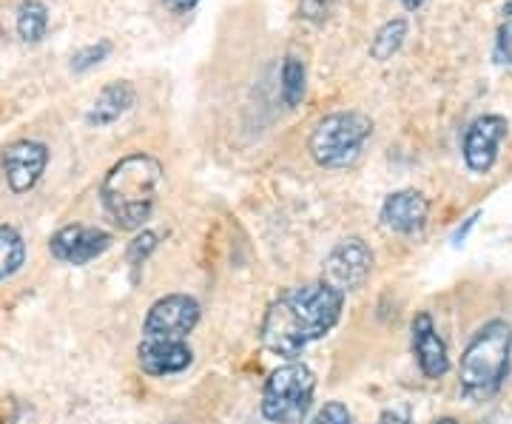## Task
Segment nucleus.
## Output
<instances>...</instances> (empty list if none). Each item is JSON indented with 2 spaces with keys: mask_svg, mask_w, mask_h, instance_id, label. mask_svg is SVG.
<instances>
[{
  "mask_svg": "<svg viewBox=\"0 0 512 424\" xmlns=\"http://www.w3.org/2000/svg\"><path fill=\"white\" fill-rule=\"evenodd\" d=\"M495 57H498L501 66H507L512 72V18L495 35Z\"/></svg>",
  "mask_w": 512,
  "mask_h": 424,
  "instance_id": "obj_21",
  "label": "nucleus"
},
{
  "mask_svg": "<svg viewBox=\"0 0 512 424\" xmlns=\"http://www.w3.org/2000/svg\"><path fill=\"white\" fill-rule=\"evenodd\" d=\"M26 262V245L18 228L0 225V282L15 277Z\"/></svg>",
  "mask_w": 512,
  "mask_h": 424,
  "instance_id": "obj_15",
  "label": "nucleus"
},
{
  "mask_svg": "<svg viewBox=\"0 0 512 424\" xmlns=\"http://www.w3.org/2000/svg\"><path fill=\"white\" fill-rule=\"evenodd\" d=\"M333 6H336V0H299L302 18L313 20V23H322V20L328 18Z\"/></svg>",
  "mask_w": 512,
  "mask_h": 424,
  "instance_id": "obj_23",
  "label": "nucleus"
},
{
  "mask_svg": "<svg viewBox=\"0 0 512 424\" xmlns=\"http://www.w3.org/2000/svg\"><path fill=\"white\" fill-rule=\"evenodd\" d=\"M345 294L330 288L328 282H311L291 288L271 302L262 319V345L276 356L296 359L316 339L328 336L342 319Z\"/></svg>",
  "mask_w": 512,
  "mask_h": 424,
  "instance_id": "obj_1",
  "label": "nucleus"
},
{
  "mask_svg": "<svg viewBox=\"0 0 512 424\" xmlns=\"http://www.w3.org/2000/svg\"><path fill=\"white\" fill-rule=\"evenodd\" d=\"M168 3V9H174V12H188V9H194L200 0H165Z\"/></svg>",
  "mask_w": 512,
  "mask_h": 424,
  "instance_id": "obj_25",
  "label": "nucleus"
},
{
  "mask_svg": "<svg viewBox=\"0 0 512 424\" xmlns=\"http://www.w3.org/2000/svg\"><path fill=\"white\" fill-rule=\"evenodd\" d=\"M510 351V325L504 319L487 322L461 353V368H458L461 390L476 402L495 396L510 373Z\"/></svg>",
  "mask_w": 512,
  "mask_h": 424,
  "instance_id": "obj_3",
  "label": "nucleus"
},
{
  "mask_svg": "<svg viewBox=\"0 0 512 424\" xmlns=\"http://www.w3.org/2000/svg\"><path fill=\"white\" fill-rule=\"evenodd\" d=\"M427 214H430V200L421 191H413V188L396 191L382 203V222L396 234H416V231H421L424 222H427Z\"/></svg>",
  "mask_w": 512,
  "mask_h": 424,
  "instance_id": "obj_13",
  "label": "nucleus"
},
{
  "mask_svg": "<svg viewBox=\"0 0 512 424\" xmlns=\"http://www.w3.org/2000/svg\"><path fill=\"white\" fill-rule=\"evenodd\" d=\"M137 362L148 376H171L183 373L191 362L194 353L185 345V339H146L137 348Z\"/></svg>",
  "mask_w": 512,
  "mask_h": 424,
  "instance_id": "obj_11",
  "label": "nucleus"
},
{
  "mask_svg": "<svg viewBox=\"0 0 512 424\" xmlns=\"http://www.w3.org/2000/svg\"><path fill=\"white\" fill-rule=\"evenodd\" d=\"M49 163V148L37 140H18L3 151V177L15 194L32 191Z\"/></svg>",
  "mask_w": 512,
  "mask_h": 424,
  "instance_id": "obj_10",
  "label": "nucleus"
},
{
  "mask_svg": "<svg viewBox=\"0 0 512 424\" xmlns=\"http://www.w3.org/2000/svg\"><path fill=\"white\" fill-rule=\"evenodd\" d=\"M109 231L103 228H94V225H66L60 228L52 242H49V251L52 257L60 262H69V265H86L92 259L103 257L111 248Z\"/></svg>",
  "mask_w": 512,
  "mask_h": 424,
  "instance_id": "obj_9",
  "label": "nucleus"
},
{
  "mask_svg": "<svg viewBox=\"0 0 512 424\" xmlns=\"http://www.w3.org/2000/svg\"><path fill=\"white\" fill-rule=\"evenodd\" d=\"M316 376L308 365H282L276 368L262 390V416L274 424H302L311 413Z\"/></svg>",
  "mask_w": 512,
  "mask_h": 424,
  "instance_id": "obj_5",
  "label": "nucleus"
},
{
  "mask_svg": "<svg viewBox=\"0 0 512 424\" xmlns=\"http://www.w3.org/2000/svg\"><path fill=\"white\" fill-rule=\"evenodd\" d=\"M373 271V251L367 248L365 240L350 237L342 240L325 259V271H322V282H328L330 288L342 291L348 296L350 291L362 288L365 279Z\"/></svg>",
  "mask_w": 512,
  "mask_h": 424,
  "instance_id": "obj_7",
  "label": "nucleus"
},
{
  "mask_svg": "<svg viewBox=\"0 0 512 424\" xmlns=\"http://www.w3.org/2000/svg\"><path fill=\"white\" fill-rule=\"evenodd\" d=\"M163 188V163L151 154H128L114 163L103 180L100 197L109 217L126 231L143 228Z\"/></svg>",
  "mask_w": 512,
  "mask_h": 424,
  "instance_id": "obj_2",
  "label": "nucleus"
},
{
  "mask_svg": "<svg viewBox=\"0 0 512 424\" xmlns=\"http://www.w3.org/2000/svg\"><path fill=\"white\" fill-rule=\"evenodd\" d=\"M49 29V9L40 0H23L18 6V35L26 43H37L43 40Z\"/></svg>",
  "mask_w": 512,
  "mask_h": 424,
  "instance_id": "obj_17",
  "label": "nucleus"
},
{
  "mask_svg": "<svg viewBox=\"0 0 512 424\" xmlns=\"http://www.w3.org/2000/svg\"><path fill=\"white\" fill-rule=\"evenodd\" d=\"M111 52V43L109 40H100V43H94V46H86V49H80L72 60V69L74 72H86V69H92L97 66L100 60H106V55Z\"/></svg>",
  "mask_w": 512,
  "mask_h": 424,
  "instance_id": "obj_19",
  "label": "nucleus"
},
{
  "mask_svg": "<svg viewBox=\"0 0 512 424\" xmlns=\"http://www.w3.org/2000/svg\"><path fill=\"white\" fill-rule=\"evenodd\" d=\"M476 220H478V214H473V217H470V220H467V225H464V228H458V231H456V237H453V240H456V242L464 240V237H467V231H470V228H473V225H476Z\"/></svg>",
  "mask_w": 512,
  "mask_h": 424,
  "instance_id": "obj_26",
  "label": "nucleus"
},
{
  "mask_svg": "<svg viewBox=\"0 0 512 424\" xmlns=\"http://www.w3.org/2000/svg\"><path fill=\"white\" fill-rule=\"evenodd\" d=\"M379 424H410V419L404 413H396V410H384Z\"/></svg>",
  "mask_w": 512,
  "mask_h": 424,
  "instance_id": "obj_24",
  "label": "nucleus"
},
{
  "mask_svg": "<svg viewBox=\"0 0 512 424\" xmlns=\"http://www.w3.org/2000/svg\"><path fill=\"white\" fill-rule=\"evenodd\" d=\"M399 3H402L407 12H416V9H419L424 0H399Z\"/></svg>",
  "mask_w": 512,
  "mask_h": 424,
  "instance_id": "obj_27",
  "label": "nucleus"
},
{
  "mask_svg": "<svg viewBox=\"0 0 512 424\" xmlns=\"http://www.w3.org/2000/svg\"><path fill=\"white\" fill-rule=\"evenodd\" d=\"M154 248H157V234H154V231H143V234H137L134 242L128 245V262H131V265H143Z\"/></svg>",
  "mask_w": 512,
  "mask_h": 424,
  "instance_id": "obj_20",
  "label": "nucleus"
},
{
  "mask_svg": "<svg viewBox=\"0 0 512 424\" xmlns=\"http://www.w3.org/2000/svg\"><path fill=\"white\" fill-rule=\"evenodd\" d=\"M404 37H407V20H387L382 29L376 32V37L370 40V57H373V60H382V63L384 60H390V57L402 49Z\"/></svg>",
  "mask_w": 512,
  "mask_h": 424,
  "instance_id": "obj_18",
  "label": "nucleus"
},
{
  "mask_svg": "<svg viewBox=\"0 0 512 424\" xmlns=\"http://www.w3.org/2000/svg\"><path fill=\"white\" fill-rule=\"evenodd\" d=\"M279 94L285 100V106L296 109L302 100H305V89H308V72H305V63L299 57H285L282 63V77H279Z\"/></svg>",
  "mask_w": 512,
  "mask_h": 424,
  "instance_id": "obj_16",
  "label": "nucleus"
},
{
  "mask_svg": "<svg viewBox=\"0 0 512 424\" xmlns=\"http://www.w3.org/2000/svg\"><path fill=\"white\" fill-rule=\"evenodd\" d=\"M202 308L194 296L168 294L148 308L143 322L146 339H185L200 325Z\"/></svg>",
  "mask_w": 512,
  "mask_h": 424,
  "instance_id": "obj_6",
  "label": "nucleus"
},
{
  "mask_svg": "<svg viewBox=\"0 0 512 424\" xmlns=\"http://www.w3.org/2000/svg\"><path fill=\"white\" fill-rule=\"evenodd\" d=\"M134 100H137V92H134L131 83H126V80L109 83L103 92L97 94V100H94V106L86 114V120H89V126H97V129L111 126L114 120H120L134 106Z\"/></svg>",
  "mask_w": 512,
  "mask_h": 424,
  "instance_id": "obj_14",
  "label": "nucleus"
},
{
  "mask_svg": "<svg viewBox=\"0 0 512 424\" xmlns=\"http://www.w3.org/2000/svg\"><path fill=\"white\" fill-rule=\"evenodd\" d=\"M436 424H456V419H441V422H436Z\"/></svg>",
  "mask_w": 512,
  "mask_h": 424,
  "instance_id": "obj_29",
  "label": "nucleus"
},
{
  "mask_svg": "<svg viewBox=\"0 0 512 424\" xmlns=\"http://www.w3.org/2000/svg\"><path fill=\"white\" fill-rule=\"evenodd\" d=\"M311 424H353V419H350L348 405H342V402H328V405L316 413V419H313Z\"/></svg>",
  "mask_w": 512,
  "mask_h": 424,
  "instance_id": "obj_22",
  "label": "nucleus"
},
{
  "mask_svg": "<svg viewBox=\"0 0 512 424\" xmlns=\"http://www.w3.org/2000/svg\"><path fill=\"white\" fill-rule=\"evenodd\" d=\"M413 353L427 379H441L450 370V353L433 325V316L421 311L413 319Z\"/></svg>",
  "mask_w": 512,
  "mask_h": 424,
  "instance_id": "obj_12",
  "label": "nucleus"
},
{
  "mask_svg": "<svg viewBox=\"0 0 512 424\" xmlns=\"http://www.w3.org/2000/svg\"><path fill=\"white\" fill-rule=\"evenodd\" d=\"M504 15H512V3H507V6H504Z\"/></svg>",
  "mask_w": 512,
  "mask_h": 424,
  "instance_id": "obj_28",
  "label": "nucleus"
},
{
  "mask_svg": "<svg viewBox=\"0 0 512 424\" xmlns=\"http://www.w3.org/2000/svg\"><path fill=\"white\" fill-rule=\"evenodd\" d=\"M510 134V123L501 114H484L470 123L464 134V163L476 174H487L495 166L498 146Z\"/></svg>",
  "mask_w": 512,
  "mask_h": 424,
  "instance_id": "obj_8",
  "label": "nucleus"
},
{
  "mask_svg": "<svg viewBox=\"0 0 512 424\" xmlns=\"http://www.w3.org/2000/svg\"><path fill=\"white\" fill-rule=\"evenodd\" d=\"M373 134V120L362 111H333L316 123L311 134V157L322 168L350 166Z\"/></svg>",
  "mask_w": 512,
  "mask_h": 424,
  "instance_id": "obj_4",
  "label": "nucleus"
}]
</instances>
